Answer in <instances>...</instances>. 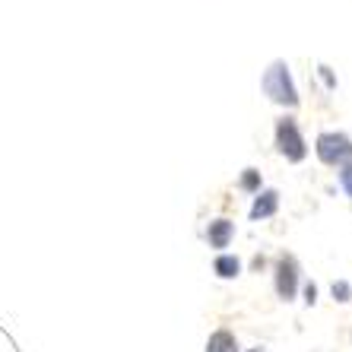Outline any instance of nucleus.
Instances as JSON below:
<instances>
[{
	"label": "nucleus",
	"mask_w": 352,
	"mask_h": 352,
	"mask_svg": "<svg viewBox=\"0 0 352 352\" xmlns=\"http://www.w3.org/2000/svg\"><path fill=\"white\" fill-rule=\"evenodd\" d=\"M261 86H263V92L276 102V105H289V108L298 105V89H295L286 60H273V64L267 67V74H263Z\"/></svg>",
	"instance_id": "nucleus-1"
},
{
	"label": "nucleus",
	"mask_w": 352,
	"mask_h": 352,
	"mask_svg": "<svg viewBox=\"0 0 352 352\" xmlns=\"http://www.w3.org/2000/svg\"><path fill=\"white\" fill-rule=\"evenodd\" d=\"M314 153H318V159L324 165H333V168H340V165L352 162V140L346 137V133H320L318 137V146H314Z\"/></svg>",
	"instance_id": "nucleus-2"
},
{
	"label": "nucleus",
	"mask_w": 352,
	"mask_h": 352,
	"mask_svg": "<svg viewBox=\"0 0 352 352\" xmlns=\"http://www.w3.org/2000/svg\"><path fill=\"white\" fill-rule=\"evenodd\" d=\"M276 146L289 162H302L308 156V146H305V137L298 131L295 118H279L276 121Z\"/></svg>",
	"instance_id": "nucleus-3"
},
{
	"label": "nucleus",
	"mask_w": 352,
	"mask_h": 352,
	"mask_svg": "<svg viewBox=\"0 0 352 352\" xmlns=\"http://www.w3.org/2000/svg\"><path fill=\"white\" fill-rule=\"evenodd\" d=\"M298 289V261L292 254H283L276 261V295L283 302H292Z\"/></svg>",
	"instance_id": "nucleus-4"
},
{
	"label": "nucleus",
	"mask_w": 352,
	"mask_h": 352,
	"mask_svg": "<svg viewBox=\"0 0 352 352\" xmlns=\"http://www.w3.org/2000/svg\"><path fill=\"white\" fill-rule=\"evenodd\" d=\"M232 238H235V222H232V219L210 222V229H206V241H210V248L222 251V248H229Z\"/></svg>",
	"instance_id": "nucleus-5"
},
{
	"label": "nucleus",
	"mask_w": 352,
	"mask_h": 352,
	"mask_svg": "<svg viewBox=\"0 0 352 352\" xmlns=\"http://www.w3.org/2000/svg\"><path fill=\"white\" fill-rule=\"evenodd\" d=\"M276 210H279V194H276V190H257L254 206H251V219H254V222L270 219Z\"/></svg>",
	"instance_id": "nucleus-6"
},
{
	"label": "nucleus",
	"mask_w": 352,
	"mask_h": 352,
	"mask_svg": "<svg viewBox=\"0 0 352 352\" xmlns=\"http://www.w3.org/2000/svg\"><path fill=\"white\" fill-rule=\"evenodd\" d=\"M206 352H238V340L229 330H216V333L206 340Z\"/></svg>",
	"instance_id": "nucleus-7"
},
{
	"label": "nucleus",
	"mask_w": 352,
	"mask_h": 352,
	"mask_svg": "<svg viewBox=\"0 0 352 352\" xmlns=\"http://www.w3.org/2000/svg\"><path fill=\"white\" fill-rule=\"evenodd\" d=\"M213 270H216V276L219 279H235L238 273H241V261L232 257V254H219L216 257V263H213Z\"/></svg>",
	"instance_id": "nucleus-8"
},
{
	"label": "nucleus",
	"mask_w": 352,
	"mask_h": 352,
	"mask_svg": "<svg viewBox=\"0 0 352 352\" xmlns=\"http://www.w3.org/2000/svg\"><path fill=\"white\" fill-rule=\"evenodd\" d=\"M238 188L248 190V194H257V190H261V172H257V168H245V175H241V181H238Z\"/></svg>",
	"instance_id": "nucleus-9"
},
{
	"label": "nucleus",
	"mask_w": 352,
	"mask_h": 352,
	"mask_svg": "<svg viewBox=\"0 0 352 352\" xmlns=\"http://www.w3.org/2000/svg\"><path fill=\"white\" fill-rule=\"evenodd\" d=\"M330 292H333V298H336L340 305H346V302L352 298V286L346 283V279H336L333 286H330Z\"/></svg>",
	"instance_id": "nucleus-10"
},
{
	"label": "nucleus",
	"mask_w": 352,
	"mask_h": 352,
	"mask_svg": "<svg viewBox=\"0 0 352 352\" xmlns=\"http://www.w3.org/2000/svg\"><path fill=\"white\" fill-rule=\"evenodd\" d=\"M340 184H343V190L352 197V162L340 165Z\"/></svg>",
	"instance_id": "nucleus-11"
},
{
	"label": "nucleus",
	"mask_w": 352,
	"mask_h": 352,
	"mask_svg": "<svg viewBox=\"0 0 352 352\" xmlns=\"http://www.w3.org/2000/svg\"><path fill=\"white\" fill-rule=\"evenodd\" d=\"M314 302H318V286L308 283V286H305V305H314Z\"/></svg>",
	"instance_id": "nucleus-12"
},
{
	"label": "nucleus",
	"mask_w": 352,
	"mask_h": 352,
	"mask_svg": "<svg viewBox=\"0 0 352 352\" xmlns=\"http://www.w3.org/2000/svg\"><path fill=\"white\" fill-rule=\"evenodd\" d=\"M251 352H263V349H251Z\"/></svg>",
	"instance_id": "nucleus-13"
}]
</instances>
